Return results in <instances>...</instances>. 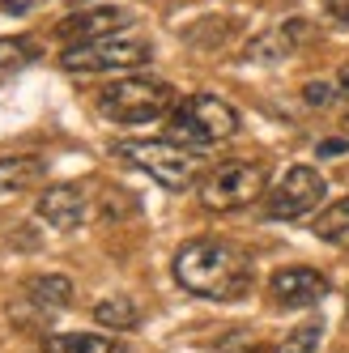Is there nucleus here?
<instances>
[{
	"label": "nucleus",
	"mask_w": 349,
	"mask_h": 353,
	"mask_svg": "<svg viewBox=\"0 0 349 353\" xmlns=\"http://www.w3.org/2000/svg\"><path fill=\"white\" fill-rule=\"evenodd\" d=\"M315 234H319L323 243L349 251V196H341L337 205H328V209L315 217Z\"/></svg>",
	"instance_id": "nucleus-16"
},
{
	"label": "nucleus",
	"mask_w": 349,
	"mask_h": 353,
	"mask_svg": "<svg viewBox=\"0 0 349 353\" xmlns=\"http://www.w3.org/2000/svg\"><path fill=\"white\" fill-rule=\"evenodd\" d=\"M345 132H349V115H345Z\"/></svg>",
	"instance_id": "nucleus-25"
},
{
	"label": "nucleus",
	"mask_w": 349,
	"mask_h": 353,
	"mask_svg": "<svg viewBox=\"0 0 349 353\" xmlns=\"http://www.w3.org/2000/svg\"><path fill=\"white\" fill-rule=\"evenodd\" d=\"M39 353H123V345L98 332H56V336H43Z\"/></svg>",
	"instance_id": "nucleus-14"
},
{
	"label": "nucleus",
	"mask_w": 349,
	"mask_h": 353,
	"mask_svg": "<svg viewBox=\"0 0 349 353\" xmlns=\"http://www.w3.org/2000/svg\"><path fill=\"white\" fill-rule=\"evenodd\" d=\"M174 281L179 290H188L192 298H205V302H239L247 298V290L256 285V264L252 256L230 243V239H188L179 251H174Z\"/></svg>",
	"instance_id": "nucleus-1"
},
{
	"label": "nucleus",
	"mask_w": 349,
	"mask_h": 353,
	"mask_svg": "<svg viewBox=\"0 0 349 353\" xmlns=\"http://www.w3.org/2000/svg\"><path fill=\"white\" fill-rule=\"evenodd\" d=\"M94 323H103L107 332H137V327H141V311H137L132 298L115 294V298H103L94 307Z\"/></svg>",
	"instance_id": "nucleus-15"
},
{
	"label": "nucleus",
	"mask_w": 349,
	"mask_h": 353,
	"mask_svg": "<svg viewBox=\"0 0 349 353\" xmlns=\"http://www.w3.org/2000/svg\"><path fill=\"white\" fill-rule=\"evenodd\" d=\"M264 188H268V166L264 162H221L201 179L196 196H201V205L209 213H235V209L256 205Z\"/></svg>",
	"instance_id": "nucleus-5"
},
{
	"label": "nucleus",
	"mask_w": 349,
	"mask_h": 353,
	"mask_svg": "<svg viewBox=\"0 0 349 353\" xmlns=\"http://www.w3.org/2000/svg\"><path fill=\"white\" fill-rule=\"evenodd\" d=\"M128 13L123 9H77L68 13L60 26H56V39L68 43V47H81V43H94V39H111L128 26Z\"/></svg>",
	"instance_id": "nucleus-9"
},
{
	"label": "nucleus",
	"mask_w": 349,
	"mask_h": 353,
	"mask_svg": "<svg viewBox=\"0 0 349 353\" xmlns=\"http://www.w3.org/2000/svg\"><path fill=\"white\" fill-rule=\"evenodd\" d=\"M303 98H307V107H328V103H337V81H307V90H303Z\"/></svg>",
	"instance_id": "nucleus-19"
},
{
	"label": "nucleus",
	"mask_w": 349,
	"mask_h": 353,
	"mask_svg": "<svg viewBox=\"0 0 349 353\" xmlns=\"http://www.w3.org/2000/svg\"><path fill=\"white\" fill-rule=\"evenodd\" d=\"M303 39H311V26H307V21H298V17H290V21H281L277 30H268V34H260V39L247 43V60L277 64L290 52H298V43H303Z\"/></svg>",
	"instance_id": "nucleus-11"
},
{
	"label": "nucleus",
	"mask_w": 349,
	"mask_h": 353,
	"mask_svg": "<svg viewBox=\"0 0 349 353\" xmlns=\"http://www.w3.org/2000/svg\"><path fill=\"white\" fill-rule=\"evenodd\" d=\"M47 179V162L34 154H13L0 158V192H26Z\"/></svg>",
	"instance_id": "nucleus-13"
},
{
	"label": "nucleus",
	"mask_w": 349,
	"mask_h": 353,
	"mask_svg": "<svg viewBox=\"0 0 349 353\" xmlns=\"http://www.w3.org/2000/svg\"><path fill=\"white\" fill-rule=\"evenodd\" d=\"M64 5H90V0H64Z\"/></svg>",
	"instance_id": "nucleus-24"
},
{
	"label": "nucleus",
	"mask_w": 349,
	"mask_h": 353,
	"mask_svg": "<svg viewBox=\"0 0 349 353\" xmlns=\"http://www.w3.org/2000/svg\"><path fill=\"white\" fill-rule=\"evenodd\" d=\"M323 341V323L319 319H307V323H294L290 332L277 341V349L272 353H315Z\"/></svg>",
	"instance_id": "nucleus-17"
},
{
	"label": "nucleus",
	"mask_w": 349,
	"mask_h": 353,
	"mask_svg": "<svg viewBox=\"0 0 349 353\" xmlns=\"http://www.w3.org/2000/svg\"><path fill=\"white\" fill-rule=\"evenodd\" d=\"M21 298H26L30 307L47 319V315L64 311L68 302H72V281L60 276V272H39V276H30V281L21 285Z\"/></svg>",
	"instance_id": "nucleus-12"
},
{
	"label": "nucleus",
	"mask_w": 349,
	"mask_h": 353,
	"mask_svg": "<svg viewBox=\"0 0 349 353\" xmlns=\"http://www.w3.org/2000/svg\"><path fill=\"white\" fill-rule=\"evenodd\" d=\"M349 149V137H332V141H319V158H341Z\"/></svg>",
	"instance_id": "nucleus-21"
},
{
	"label": "nucleus",
	"mask_w": 349,
	"mask_h": 353,
	"mask_svg": "<svg viewBox=\"0 0 349 353\" xmlns=\"http://www.w3.org/2000/svg\"><path fill=\"white\" fill-rule=\"evenodd\" d=\"M323 13L341 21V26H349V0H323Z\"/></svg>",
	"instance_id": "nucleus-20"
},
{
	"label": "nucleus",
	"mask_w": 349,
	"mask_h": 353,
	"mask_svg": "<svg viewBox=\"0 0 349 353\" xmlns=\"http://www.w3.org/2000/svg\"><path fill=\"white\" fill-rule=\"evenodd\" d=\"M90 213V196L81 183H56L39 196V217L52 225V230H77Z\"/></svg>",
	"instance_id": "nucleus-10"
},
{
	"label": "nucleus",
	"mask_w": 349,
	"mask_h": 353,
	"mask_svg": "<svg viewBox=\"0 0 349 353\" xmlns=\"http://www.w3.org/2000/svg\"><path fill=\"white\" fill-rule=\"evenodd\" d=\"M235 132H239V111L217 94H192L183 103H174V111L166 119V141L188 145V149L230 141Z\"/></svg>",
	"instance_id": "nucleus-3"
},
{
	"label": "nucleus",
	"mask_w": 349,
	"mask_h": 353,
	"mask_svg": "<svg viewBox=\"0 0 349 353\" xmlns=\"http://www.w3.org/2000/svg\"><path fill=\"white\" fill-rule=\"evenodd\" d=\"M115 154L145 170L149 179H158L166 192H192L201 188V154L174 141H119Z\"/></svg>",
	"instance_id": "nucleus-4"
},
{
	"label": "nucleus",
	"mask_w": 349,
	"mask_h": 353,
	"mask_svg": "<svg viewBox=\"0 0 349 353\" xmlns=\"http://www.w3.org/2000/svg\"><path fill=\"white\" fill-rule=\"evenodd\" d=\"M345 307H349V294H345Z\"/></svg>",
	"instance_id": "nucleus-26"
},
{
	"label": "nucleus",
	"mask_w": 349,
	"mask_h": 353,
	"mask_svg": "<svg viewBox=\"0 0 349 353\" xmlns=\"http://www.w3.org/2000/svg\"><path fill=\"white\" fill-rule=\"evenodd\" d=\"M323 200V179L315 166H290L264 196V217L268 221H294L307 217Z\"/></svg>",
	"instance_id": "nucleus-7"
},
{
	"label": "nucleus",
	"mask_w": 349,
	"mask_h": 353,
	"mask_svg": "<svg viewBox=\"0 0 349 353\" xmlns=\"http://www.w3.org/2000/svg\"><path fill=\"white\" fill-rule=\"evenodd\" d=\"M337 94L349 98V68H341V77H337Z\"/></svg>",
	"instance_id": "nucleus-23"
},
{
	"label": "nucleus",
	"mask_w": 349,
	"mask_h": 353,
	"mask_svg": "<svg viewBox=\"0 0 349 353\" xmlns=\"http://www.w3.org/2000/svg\"><path fill=\"white\" fill-rule=\"evenodd\" d=\"M34 56H39V43H34V39H26V34H9V39H0V72L30 64Z\"/></svg>",
	"instance_id": "nucleus-18"
},
{
	"label": "nucleus",
	"mask_w": 349,
	"mask_h": 353,
	"mask_svg": "<svg viewBox=\"0 0 349 353\" xmlns=\"http://www.w3.org/2000/svg\"><path fill=\"white\" fill-rule=\"evenodd\" d=\"M98 115L107 123H123V128H137V123L162 119L174 111V85L162 77H115L111 85L98 90Z\"/></svg>",
	"instance_id": "nucleus-2"
},
{
	"label": "nucleus",
	"mask_w": 349,
	"mask_h": 353,
	"mask_svg": "<svg viewBox=\"0 0 349 353\" xmlns=\"http://www.w3.org/2000/svg\"><path fill=\"white\" fill-rule=\"evenodd\" d=\"M149 56H154V47L145 39L111 34V39H94V43H81V47H68L60 56V68L72 72V77H86V72H128V68L149 64Z\"/></svg>",
	"instance_id": "nucleus-6"
},
{
	"label": "nucleus",
	"mask_w": 349,
	"mask_h": 353,
	"mask_svg": "<svg viewBox=\"0 0 349 353\" xmlns=\"http://www.w3.org/2000/svg\"><path fill=\"white\" fill-rule=\"evenodd\" d=\"M328 276L307 268V264H294V268H277L268 276V294L277 307H290V311H303V307H315V302L328 298Z\"/></svg>",
	"instance_id": "nucleus-8"
},
{
	"label": "nucleus",
	"mask_w": 349,
	"mask_h": 353,
	"mask_svg": "<svg viewBox=\"0 0 349 353\" xmlns=\"http://www.w3.org/2000/svg\"><path fill=\"white\" fill-rule=\"evenodd\" d=\"M30 5H34V0H0V13H13L17 17V13H26Z\"/></svg>",
	"instance_id": "nucleus-22"
}]
</instances>
